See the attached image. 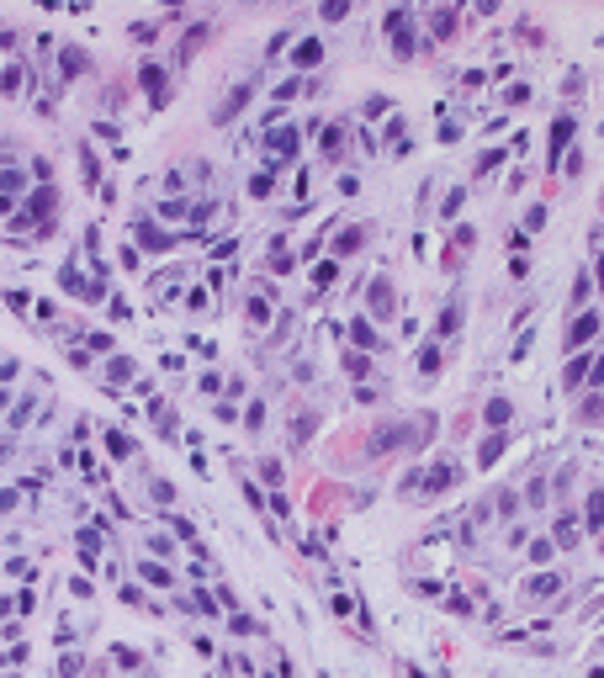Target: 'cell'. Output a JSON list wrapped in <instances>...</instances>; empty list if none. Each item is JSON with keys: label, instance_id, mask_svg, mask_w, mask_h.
Here are the masks:
<instances>
[{"label": "cell", "instance_id": "obj_1", "mask_svg": "<svg viewBox=\"0 0 604 678\" xmlns=\"http://www.w3.org/2000/svg\"><path fill=\"white\" fill-rule=\"evenodd\" d=\"M53 212H59V191H53V186H32V191H27V202H22V212L11 217V228H16V233H48Z\"/></svg>", "mask_w": 604, "mask_h": 678}, {"label": "cell", "instance_id": "obj_2", "mask_svg": "<svg viewBox=\"0 0 604 678\" xmlns=\"http://www.w3.org/2000/svg\"><path fill=\"white\" fill-rule=\"evenodd\" d=\"M302 122H276V128H266V138H260V149L270 154V165H281V159H291L302 149Z\"/></svg>", "mask_w": 604, "mask_h": 678}, {"label": "cell", "instance_id": "obj_3", "mask_svg": "<svg viewBox=\"0 0 604 678\" xmlns=\"http://www.w3.org/2000/svg\"><path fill=\"white\" fill-rule=\"evenodd\" d=\"M382 27L392 32V53H398V59H413V43H419V37H413V16L398 6V11L382 16Z\"/></svg>", "mask_w": 604, "mask_h": 678}, {"label": "cell", "instance_id": "obj_4", "mask_svg": "<svg viewBox=\"0 0 604 678\" xmlns=\"http://www.w3.org/2000/svg\"><path fill=\"white\" fill-rule=\"evenodd\" d=\"M254 90H260L254 80H239V85H233L228 95H223V107L212 111V122H218V128H228V122H233V117H239V111H244V107L254 101Z\"/></svg>", "mask_w": 604, "mask_h": 678}, {"label": "cell", "instance_id": "obj_5", "mask_svg": "<svg viewBox=\"0 0 604 678\" xmlns=\"http://www.w3.org/2000/svg\"><path fill=\"white\" fill-rule=\"evenodd\" d=\"M138 90L149 95V107H165L170 101V69L165 64H144V69H138Z\"/></svg>", "mask_w": 604, "mask_h": 678}, {"label": "cell", "instance_id": "obj_6", "mask_svg": "<svg viewBox=\"0 0 604 678\" xmlns=\"http://www.w3.org/2000/svg\"><path fill=\"white\" fill-rule=\"evenodd\" d=\"M572 128H578V122H572V111L551 117V133H546V165H551V175H556V154L572 143Z\"/></svg>", "mask_w": 604, "mask_h": 678}, {"label": "cell", "instance_id": "obj_7", "mask_svg": "<svg viewBox=\"0 0 604 678\" xmlns=\"http://www.w3.org/2000/svg\"><path fill=\"white\" fill-rule=\"evenodd\" d=\"M366 313H371V318H392V313H398V292H392V281H387V276H376V281H371Z\"/></svg>", "mask_w": 604, "mask_h": 678}, {"label": "cell", "instance_id": "obj_8", "mask_svg": "<svg viewBox=\"0 0 604 678\" xmlns=\"http://www.w3.org/2000/svg\"><path fill=\"white\" fill-rule=\"evenodd\" d=\"M371 238V228L355 223V228H339L334 233V260H350V255H361V244Z\"/></svg>", "mask_w": 604, "mask_h": 678}, {"label": "cell", "instance_id": "obj_9", "mask_svg": "<svg viewBox=\"0 0 604 678\" xmlns=\"http://www.w3.org/2000/svg\"><path fill=\"white\" fill-rule=\"evenodd\" d=\"M318 64H324V37H302L297 48H291V69H318Z\"/></svg>", "mask_w": 604, "mask_h": 678}, {"label": "cell", "instance_id": "obj_10", "mask_svg": "<svg viewBox=\"0 0 604 678\" xmlns=\"http://www.w3.org/2000/svg\"><path fill=\"white\" fill-rule=\"evenodd\" d=\"M85 69H90V53H85L80 43H64L59 48V74H64V80H74V74H85Z\"/></svg>", "mask_w": 604, "mask_h": 678}, {"label": "cell", "instance_id": "obj_11", "mask_svg": "<svg viewBox=\"0 0 604 678\" xmlns=\"http://www.w3.org/2000/svg\"><path fill=\"white\" fill-rule=\"evenodd\" d=\"M350 350H382V334H376V323L366 318H350Z\"/></svg>", "mask_w": 604, "mask_h": 678}, {"label": "cell", "instance_id": "obj_12", "mask_svg": "<svg viewBox=\"0 0 604 678\" xmlns=\"http://www.w3.org/2000/svg\"><path fill=\"white\" fill-rule=\"evenodd\" d=\"M318 143H324L329 159H339V154H345V143H350V128H345V122H324V128H318Z\"/></svg>", "mask_w": 604, "mask_h": 678}, {"label": "cell", "instance_id": "obj_13", "mask_svg": "<svg viewBox=\"0 0 604 678\" xmlns=\"http://www.w3.org/2000/svg\"><path fill=\"white\" fill-rule=\"evenodd\" d=\"M456 477H461V466H456V461H440L435 472H424V493L435 499V493H446L451 482H456Z\"/></svg>", "mask_w": 604, "mask_h": 678}, {"label": "cell", "instance_id": "obj_14", "mask_svg": "<svg viewBox=\"0 0 604 678\" xmlns=\"http://www.w3.org/2000/svg\"><path fill=\"white\" fill-rule=\"evenodd\" d=\"M593 334H599V313H583V318L568 329V339H562V345H568V350H583V345L593 339Z\"/></svg>", "mask_w": 604, "mask_h": 678}, {"label": "cell", "instance_id": "obj_15", "mask_svg": "<svg viewBox=\"0 0 604 678\" xmlns=\"http://www.w3.org/2000/svg\"><path fill=\"white\" fill-rule=\"evenodd\" d=\"M483 424H488V429H509V424H514V403H509V398H488Z\"/></svg>", "mask_w": 604, "mask_h": 678}, {"label": "cell", "instance_id": "obj_16", "mask_svg": "<svg viewBox=\"0 0 604 678\" xmlns=\"http://www.w3.org/2000/svg\"><path fill=\"white\" fill-rule=\"evenodd\" d=\"M504 445H509V429H493V435L477 445V466H493L498 456H504Z\"/></svg>", "mask_w": 604, "mask_h": 678}, {"label": "cell", "instance_id": "obj_17", "mask_svg": "<svg viewBox=\"0 0 604 678\" xmlns=\"http://www.w3.org/2000/svg\"><path fill=\"white\" fill-rule=\"evenodd\" d=\"M138 244H144V250H170L175 238H170V233H159V228L149 223V217H138Z\"/></svg>", "mask_w": 604, "mask_h": 678}, {"label": "cell", "instance_id": "obj_18", "mask_svg": "<svg viewBox=\"0 0 604 678\" xmlns=\"http://www.w3.org/2000/svg\"><path fill=\"white\" fill-rule=\"evenodd\" d=\"M0 191H6V196H11V202H16V196H22V191H27V175H22V170H16V165H0Z\"/></svg>", "mask_w": 604, "mask_h": 678}, {"label": "cell", "instance_id": "obj_19", "mask_svg": "<svg viewBox=\"0 0 604 678\" xmlns=\"http://www.w3.org/2000/svg\"><path fill=\"white\" fill-rule=\"evenodd\" d=\"M276 170H281V165L254 170V175H249V196H270V191H276Z\"/></svg>", "mask_w": 604, "mask_h": 678}, {"label": "cell", "instance_id": "obj_20", "mask_svg": "<svg viewBox=\"0 0 604 678\" xmlns=\"http://www.w3.org/2000/svg\"><path fill=\"white\" fill-rule=\"evenodd\" d=\"M138 572H144V578H149L154 588H175V572H170V567H159V562H138Z\"/></svg>", "mask_w": 604, "mask_h": 678}, {"label": "cell", "instance_id": "obj_21", "mask_svg": "<svg viewBox=\"0 0 604 678\" xmlns=\"http://www.w3.org/2000/svg\"><path fill=\"white\" fill-rule=\"evenodd\" d=\"M80 170H85V186H96V180H101V159H96L90 143H80Z\"/></svg>", "mask_w": 604, "mask_h": 678}, {"label": "cell", "instance_id": "obj_22", "mask_svg": "<svg viewBox=\"0 0 604 678\" xmlns=\"http://www.w3.org/2000/svg\"><path fill=\"white\" fill-rule=\"evenodd\" d=\"M80 562H85L90 572H96V562H101V541L90 536V530H80Z\"/></svg>", "mask_w": 604, "mask_h": 678}, {"label": "cell", "instance_id": "obj_23", "mask_svg": "<svg viewBox=\"0 0 604 678\" xmlns=\"http://www.w3.org/2000/svg\"><path fill=\"white\" fill-rule=\"evenodd\" d=\"M107 377H111V381H133V377H138V366H133L128 355H111V360H107Z\"/></svg>", "mask_w": 604, "mask_h": 678}, {"label": "cell", "instance_id": "obj_24", "mask_svg": "<svg viewBox=\"0 0 604 678\" xmlns=\"http://www.w3.org/2000/svg\"><path fill=\"white\" fill-rule=\"evenodd\" d=\"M556 588H562V578H556V572H541V578H530V599H551Z\"/></svg>", "mask_w": 604, "mask_h": 678}, {"label": "cell", "instance_id": "obj_25", "mask_svg": "<svg viewBox=\"0 0 604 678\" xmlns=\"http://www.w3.org/2000/svg\"><path fill=\"white\" fill-rule=\"evenodd\" d=\"M0 95H22V64H6L0 69Z\"/></svg>", "mask_w": 604, "mask_h": 678}, {"label": "cell", "instance_id": "obj_26", "mask_svg": "<svg viewBox=\"0 0 604 678\" xmlns=\"http://www.w3.org/2000/svg\"><path fill=\"white\" fill-rule=\"evenodd\" d=\"M107 451L117 456V461H128V456H133V440H128L122 429H111V435H107Z\"/></svg>", "mask_w": 604, "mask_h": 678}, {"label": "cell", "instance_id": "obj_27", "mask_svg": "<svg viewBox=\"0 0 604 678\" xmlns=\"http://www.w3.org/2000/svg\"><path fill=\"white\" fill-rule=\"evenodd\" d=\"M249 323H260V329L270 323V297H260V292L249 297Z\"/></svg>", "mask_w": 604, "mask_h": 678}, {"label": "cell", "instance_id": "obj_28", "mask_svg": "<svg viewBox=\"0 0 604 678\" xmlns=\"http://www.w3.org/2000/svg\"><path fill=\"white\" fill-rule=\"evenodd\" d=\"M589 297H593V276L583 271L578 281H572V308H583V302H589Z\"/></svg>", "mask_w": 604, "mask_h": 678}, {"label": "cell", "instance_id": "obj_29", "mask_svg": "<svg viewBox=\"0 0 604 678\" xmlns=\"http://www.w3.org/2000/svg\"><path fill=\"white\" fill-rule=\"evenodd\" d=\"M345 371H350V377H366V371H371L366 350H345Z\"/></svg>", "mask_w": 604, "mask_h": 678}, {"label": "cell", "instance_id": "obj_30", "mask_svg": "<svg viewBox=\"0 0 604 678\" xmlns=\"http://www.w3.org/2000/svg\"><path fill=\"white\" fill-rule=\"evenodd\" d=\"M556 541H562V546H572V541H578V520H572V514H562V520H556Z\"/></svg>", "mask_w": 604, "mask_h": 678}, {"label": "cell", "instance_id": "obj_31", "mask_svg": "<svg viewBox=\"0 0 604 678\" xmlns=\"http://www.w3.org/2000/svg\"><path fill=\"white\" fill-rule=\"evenodd\" d=\"M244 429H254V435L266 429V403H249V414H244Z\"/></svg>", "mask_w": 604, "mask_h": 678}, {"label": "cell", "instance_id": "obj_32", "mask_svg": "<svg viewBox=\"0 0 604 678\" xmlns=\"http://www.w3.org/2000/svg\"><path fill=\"white\" fill-rule=\"evenodd\" d=\"M345 16H350V0H329L324 6V22H345Z\"/></svg>", "mask_w": 604, "mask_h": 678}, {"label": "cell", "instance_id": "obj_33", "mask_svg": "<svg viewBox=\"0 0 604 678\" xmlns=\"http://www.w3.org/2000/svg\"><path fill=\"white\" fill-rule=\"evenodd\" d=\"M604 520V488H593L589 493V524H599Z\"/></svg>", "mask_w": 604, "mask_h": 678}, {"label": "cell", "instance_id": "obj_34", "mask_svg": "<svg viewBox=\"0 0 604 678\" xmlns=\"http://www.w3.org/2000/svg\"><path fill=\"white\" fill-rule=\"evenodd\" d=\"M435 366H440V350H435V345L419 350V371H424V377H435Z\"/></svg>", "mask_w": 604, "mask_h": 678}, {"label": "cell", "instance_id": "obj_35", "mask_svg": "<svg viewBox=\"0 0 604 678\" xmlns=\"http://www.w3.org/2000/svg\"><path fill=\"white\" fill-rule=\"evenodd\" d=\"M207 37H212V27H191V32H186V53H196Z\"/></svg>", "mask_w": 604, "mask_h": 678}, {"label": "cell", "instance_id": "obj_36", "mask_svg": "<svg viewBox=\"0 0 604 678\" xmlns=\"http://www.w3.org/2000/svg\"><path fill=\"white\" fill-rule=\"evenodd\" d=\"M456 323H461V308H456V302H451V308L440 313V334H456Z\"/></svg>", "mask_w": 604, "mask_h": 678}, {"label": "cell", "instance_id": "obj_37", "mask_svg": "<svg viewBox=\"0 0 604 678\" xmlns=\"http://www.w3.org/2000/svg\"><path fill=\"white\" fill-rule=\"evenodd\" d=\"M27 419H32V398H22V403H16V408H11V429H22V424H27Z\"/></svg>", "mask_w": 604, "mask_h": 678}, {"label": "cell", "instance_id": "obj_38", "mask_svg": "<svg viewBox=\"0 0 604 678\" xmlns=\"http://www.w3.org/2000/svg\"><path fill=\"white\" fill-rule=\"evenodd\" d=\"M551 551H556V541H530V562H551Z\"/></svg>", "mask_w": 604, "mask_h": 678}, {"label": "cell", "instance_id": "obj_39", "mask_svg": "<svg viewBox=\"0 0 604 678\" xmlns=\"http://www.w3.org/2000/svg\"><path fill=\"white\" fill-rule=\"evenodd\" d=\"M504 101H509V107H525V101H530V85H509Z\"/></svg>", "mask_w": 604, "mask_h": 678}, {"label": "cell", "instance_id": "obj_40", "mask_svg": "<svg viewBox=\"0 0 604 678\" xmlns=\"http://www.w3.org/2000/svg\"><path fill=\"white\" fill-rule=\"evenodd\" d=\"M334 276H339V260H324V265H318V271H313V281H318V286H329V281H334Z\"/></svg>", "mask_w": 604, "mask_h": 678}, {"label": "cell", "instance_id": "obj_41", "mask_svg": "<svg viewBox=\"0 0 604 678\" xmlns=\"http://www.w3.org/2000/svg\"><path fill=\"white\" fill-rule=\"evenodd\" d=\"M461 202H467V191H451L446 207H440V217H456V212H461Z\"/></svg>", "mask_w": 604, "mask_h": 678}, {"label": "cell", "instance_id": "obj_42", "mask_svg": "<svg viewBox=\"0 0 604 678\" xmlns=\"http://www.w3.org/2000/svg\"><path fill=\"white\" fill-rule=\"evenodd\" d=\"M228 625H233V636H254V631H260V625H254V620H249V615H233V620H228Z\"/></svg>", "mask_w": 604, "mask_h": 678}, {"label": "cell", "instance_id": "obj_43", "mask_svg": "<svg viewBox=\"0 0 604 678\" xmlns=\"http://www.w3.org/2000/svg\"><path fill=\"white\" fill-rule=\"evenodd\" d=\"M583 377H589V360H572L568 366V387H583Z\"/></svg>", "mask_w": 604, "mask_h": 678}, {"label": "cell", "instance_id": "obj_44", "mask_svg": "<svg viewBox=\"0 0 604 678\" xmlns=\"http://www.w3.org/2000/svg\"><path fill=\"white\" fill-rule=\"evenodd\" d=\"M514 509H520V493L504 488V493H498V514H514Z\"/></svg>", "mask_w": 604, "mask_h": 678}, {"label": "cell", "instance_id": "obj_45", "mask_svg": "<svg viewBox=\"0 0 604 678\" xmlns=\"http://www.w3.org/2000/svg\"><path fill=\"white\" fill-rule=\"evenodd\" d=\"M6 302H11L16 313H27V308H32V302H27V292H22V286H11V292H6Z\"/></svg>", "mask_w": 604, "mask_h": 678}, {"label": "cell", "instance_id": "obj_46", "mask_svg": "<svg viewBox=\"0 0 604 678\" xmlns=\"http://www.w3.org/2000/svg\"><path fill=\"white\" fill-rule=\"evenodd\" d=\"M260 477H266L270 488H281V466H276V461H260Z\"/></svg>", "mask_w": 604, "mask_h": 678}, {"label": "cell", "instance_id": "obj_47", "mask_svg": "<svg viewBox=\"0 0 604 678\" xmlns=\"http://www.w3.org/2000/svg\"><path fill=\"white\" fill-rule=\"evenodd\" d=\"M16 37H22V32H16V27H6V32H0V53H16Z\"/></svg>", "mask_w": 604, "mask_h": 678}, {"label": "cell", "instance_id": "obj_48", "mask_svg": "<svg viewBox=\"0 0 604 678\" xmlns=\"http://www.w3.org/2000/svg\"><path fill=\"white\" fill-rule=\"evenodd\" d=\"M498 159H504V154H498V149H488V154H483V159H477V175H488V170H493V165H498Z\"/></svg>", "mask_w": 604, "mask_h": 678}, {"label": "cell", "instance_id": "obj_49", "mask_svg": "<svg viewBox=\"0 0 604 678\" xmlns=\"http://www.w3.org/2000/svg\"><path fill=\"white\" fill-rule=\"evenodd\" d=\"M154 32H159V22H138V27H133V37H138V43H149Z\"/></svg>", "mask_w": 604, "mask_h": 678}, {"label": "cell", "instance_id": "obj_50", "mask_svg": "<svg viewBox=\"0 0 604 678\" xmlns=\"http://www.w3.org/2000/svg\"><path fill=\"white\" fill-rule=\"evenodd\" d=\"M16 371H22V360H11V355L0 360V381H11V377H16Z\"/></svg>", "mask_w": 604, "mask_h": 678}, {"label": "cell", "instance_id": "obj_51", "mask_svg": "<svg viewBox=\"0 0 604 678\" xmlns=\"http://www.w3.org/2000/svg\"><path fill=\"white\" fill-rule=\"evenodd\" d=\"M16 509V488H0V514H11Z\"/></svg>", "mask_w": 604, "mask_h": 678}, {"label": "cell", "instance_id": "obj_52", "mask_svg": "<svg viewBox=\"0 0 604 678\" xmlns=\"http://www.w3.org/2000/svg\"><path fill=\"white\" fill-rule=\"evenodd\" d=\"M589 381H593V387H604V355H599V360L589 366Z\"/></svg>", "mask_w": 604, "mask_h": 678}, {"label": "cell", "instance_id": "obj_53", "mask_svg": "<svg viewBox=\"0 0 604 678\" xmlns=\"http://www.w3.org/2000/svg\"><path fill=\"white\" fill-rule=\"evenodd\" d=\"M593 281H599V292H604V255H599V265H593Z\"/></svg>", "mask_w": 604, "mask_h": 678}, {"label": "cell", "instance_id": "obj_54", "mask_svg": "<svg viewBox=\"0 0 604 678\" xmlns=\"http://www.w3.org/2000/svg\"><path fill=\"white\" fill-rule=\"evenodd\" d=\"M6 403H11V393H6V387H0V408H6Z\"/></svg>", "mask_w": 604, "mask_h": 678}, {"label": "cell", "instance_id": "obj_55", "mask_svg": "<svg viewBox=\"0 0 604 678\" xmlns=\"http://www.w3.org/2000/svg\"><path fill=\"white\" fill-rule=\"evenodd\" d=\"M599 212H604V202H599Z\"/></svg>", "mask_w": 604, "mask_h": 678}]
</instances>
